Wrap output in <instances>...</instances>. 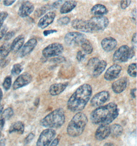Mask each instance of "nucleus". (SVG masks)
Returning a JSON list of instances; mask_svg holds the SVG:
<instances>
[{"instance_id": "1", "label": "nucleus", "mask_w": 137, "mask_h": 146, "mask_svg": "<svg viewBox=\"0 0 137 146\" xmlns=\"http://www.w3.org/2000/svg\"><path fill=\"white\" fill-rule=\"evenodd\" d=\"M92 88L88 84H84L76 89L67 101V107L73 112L81 111L90 100Z\"/></svg>"}, {"instance_id": "2", "label": "nucleus", "mask_w": 137, "mask_h": 146, "mask_svg": "<svg viewBox=\"0 0 137 146\" xmlns=\"http://www.w3.org/2000/svg\"><path fill=\"white\" fill-rule=\"evenodd\" d=\"M119 113L117 104L112 102L94 110L90 114V119L96 125H108L117 118Z\"/></svg>"}, {"instance_id": "3", "label": "nucleus", "mask_w": 137, "mask_h": 146, "mask_svg": "<svg viewBox=\"0 0 137 146\" xmlns=\"http://www.w3.org/2000/svg\"><path fill=\"white\" fill-rule=\"evenodd\" d=\"M88 118L86 115L82 112H78L76 114L67 127V133L71 137H77L81 134L87 123Z\"/></svg>"}, {"instance_id": "4", "label": "nucleus", "mask_w": 137, "mask_h": 146, "mask_svg": "<svg viewBox=\"0 0 137 146\" xmlns=\"http://www.w3.org/2000/svg\"><path fill=\"white\" fill-rule=\"evenodd\" d=\"M65 121V112L62 108L57 109L51 112L41 121V126L48 128H58Z\"/></svg>"}, {"instance_id": "5", "label": "nucleus", "mask_w": 137, "mask_h": 146, "mask_svg": "<svg viewBox=\"0 0 137 146\" xmlns=\"http://www.w3.org/2000/svg\"><path fill=\"white\" fill-rule=\"evenodd\" d=\"M135 54L134 48L127 45H123L114 52L112 60L116 63H124L132 58Z\"/></svg>"}, {"instance_id": "6", "label": "nucleus", "mask_w": 137, "mask_h": 146, "mask_svg": "<svg viewBox=\"0 0 137 146\" xmlns=\"http://www.w3.org/2000/svg\"><path fill=\"white\" fill-rule=\"evenodd\" d=\"M86 39V35L79 32L67 33L64 38L65 44L70 47L80 46L82 42Z\"/></svg>"}, {"instance_id": "7", "label": "nucleus", "mask_w": 137, "mask_h": 146, "mask_svg": "<svg viewBox=\"0 0 137 146\" xmlns=\"http://www.w3.org/2000/svg\"><path fill=\"white\" fill-rule=\"evenodd\" d=\"M88 21L93 31L104 30L109 24L108 18L105 16H94Z\"/></svg>"}, {"instance_id": "8", "label": "nucleus", "mask_w": 137, "mask_h": 146, "mask_svg": "<svg viewBox=\"0 0 137 146\" xmlns=\"http://www.w3.org/2000/svg\"><path fill=\"white\" fill-rule=\"evenodd\" d=\"M64 51L63 46L59 43H52L42 50V55L45 58H49L60 56Z\"/></svg>"}, {"instance_id": "9", "label": "nucleus", "mask_w": 137, "mask_h": 146, "mask_svg": "<svg viewBox=\"0 0 137 146\" xmlns=\"http://www.w3.org/2000/svg\"><path fill=\"white\" fill-rule=\"evenodd\" d=\"M56 132L53 129L48 128L41 132L37 143V146H48L56 136Z\"/></svg>"}, {"instance_id": "10", "label": "nucleus", "mask_w": 137, "mask_h": 146, "mask_svg": "<svg viewBox=\"0 0 137 146\" xmlns=\"http://www.w3.org/2000/svg\"><path fill=\"white\" fill-rule=\"evenodd\" d=\"M110 94L107 91H102L96 94L92 98L90 104L93 107H100L109 100Z\"/></svg>"}, {"instance_id": "11", "label": "nucleus", "mask_w": 137, "mask_h": 146, "mask_svg": "<svg viewBox=\"0 0 137 146\" xmlns=\"http://www.w3.org/2000/svg\"><path fill=\"white\" fill-rule=\"evenodd\" d=\"M33 77L31 74L27 72L22 73L18 76L13 84V90H16L27 86L29 84L31 83Z\"/></svg>"}, {"instance_id": "12", "label": "nucleus", "mask_w": 137, "mask_h": 146, "mask_svg": "<svg viewBox=\"0 0 137 146\" xmlns=\"http://www.w3.org/2000/svg\"><path fill=\"white\" fill-rule=\"evenodd\" d=\"M71 26L74 29L79 31L87 33L93 32L88 20L76 19L71 22Z\"/></svg>"}, {"instance_id": "13", "label": "nucleus", "mask_w": 137, "mask_h": 146, "mask_svg": "<svg viewBox=\"0 0 137 146\" xmlns=\"http://www.w3.org/2000/svg\"><path fill=\"white\" fill-rule=\"evenodd\" d=\"M122 71V67L118 64H114L107 69L104 74V78L107 81H114L118 77Z\"/></svg>"}, {"instance_id": "14", "label": "nucleus", "mask_w": 137, "mask_h": 146, "mask_svg": "<svg viewBox=\"0 0 137 146\" xmlns=\"http://www.w3.org/2000/svg\"><path fill=\"white\" fill-rule=\"evenodd\" d=\"M35 9V6L33 3L26 1L23 2L18 10V15L21 18H24L28 17L33 13Z\"/></svg>"}, {"instance_id": "15", "label": "nucleus", "mask_w": 137, "mask_h": 146, "mask_svg": "<svg viewBox=\"0 0 137 146\" xmlns=\"http://www.w3.org/2000/svg\"><path fill=\"white\" fill-rule=\"evenodd\" d=\"M56 18V13L53 11H50L46 13L43 17L40 19L38 26L39 28L44 29L53 23Z\"/></svg>"}, {"instance_id": "16", "label": "nucleus", "mask_w": 137, "mask_h": 146, "mask_svg": "<svg viewBox=\"0 0 137 146\" xmlns=\"http://www.w3.org/2000/svg\"><path fill=\"white\" fill-rule=\"evenodd\" d=\"M37 43L38 42L36 38H31L28 40L23 46L21 50L20 53L21 58H23L31 53L36 47Z\"/></svg>"}, {"instance_id": "17", "label": "nucleus", "mask_w": 137, "mask_h": 146, "mask_svg": "<svg viewBox=\"0 0 137 146\" xmlns=\"http://www.w3.org/2000/svg\"><path fill=\"white\" fill-rule=\"evenodd\" d=\"M110 134V129L108 125H100L95 133V138L98 141H103Z\"/></svg>"}, {"instance_id": "18", "label": "nucleus", "mask_w": 137, "mask_h": 146, "mask_svg": "<svg viewBox=\"0 0 137 146\" xmlns=\"http://www.w3.org/2000/svg\"><path fill=\"white\" fill-rule=\"evenodd\" d=\"M127 85V79L122 78L114 82L112 84V90L116 94L122 93L126 89Z\"/></svg>"}, {"instance_id": "19", "label": "nucleus", "mask_w": 137, "mask_h": 146, "mask_svg": "<svg viewBox=\"0 0 137 146\" xmlns=\"http://www.w3.org/2000/svg\"><path fill=\"white\" fill-rule=\"evenodd\" d=\"M117 40L112 37L104 38L101 41L102 48L107 52L113 50L117 45Z\"/></svg>"}, {"instance_id": "20", "label": "nucleus", "mask_w": 137, "mask_h": 146, "mask_svg": "<svg viewBox=\"0 0 137 146\" xmlns=\"http://www.w3.org/2000/svg\"><path fill=\"white\" fill-rule=\"evenodd\" d=\"M68 85V83L67 82L53 84L49 88V93L51 96H58L63 92Z\"/></svg>"}, {"instance_id": "21", "label": "nucleus", "mask_w": 137, "mask_h": 146, "mask_svg": "<svg viewBox=\"0 0 137 146\" xmlns=\"http://www.w3.org/2000/svg\"><path fill=\"white\" fill-rule=\"evenodd\" d=\"M25 42V38L23 35H19L13 41L11 45V51L15 53L20 50Z\"/></svg>"}, {"instance_id": "22", "label": "nucleus", "mask_w": 137, "mask_h": 146, "mask_svg": "<svg viewBox=\"0 0 137 146\" xmlns=\"http://www.w3.org/2000/svg\"><path fill=\"white\" fill-rule=\"evenodd\" d=\"M77 2L75 1H66L61 5L60 12L61 14H66L71 12L76 7Z\"/></svg>"}, {"instance_id": "23", "label": "nucleus", "mask_w": 137, "mask_h": 146, "mask_svg": "<svg viewBox=\"0 0 137 146\" xmlns=\"http://www.w3.org/2000/svg\"><path fill=\"white\" fill-rule=\"evenodd\" d=\"M91 13L94 16H104L108 13L107 8L102 4H98L94 5L90 10Z\"/></svg>"}, {"instance_id": "24", "label": "nucleus", "mask_w": 137, "mask_h": 146, "mask_svg": "<svg viewBox=\"0 0 137 146\" xmlns=\"http://www.w3.org/2000/svg\"><path fill=\"white\" fill-rule=\"evenodd\" d=\"M107 63L105 60H100L92 69V76L97 78L101 74L106 67Z\"/></svg>"}, {"instance_id": "25", "label": "nucleus", "mask_w": 137, "mask_h": 146, "mask_svg": "<svg viewBox=\"0 0 137 146\" xmlns=\"http://www.w3.org/2000/svg\"><path fill=\"white\" fill-rule=\"evenodd\" d=\"M24 128H25V127H24V123L22 121H18L11 125L9 130V132L10 133L16 132V133L22 134L24 133Z\"/></svg>"}, {"instance_id": "26", "label": "nucleus", "mask_w": 137, "mask_h": 146, "mask_svg": "<svg viewBox=\"0 0 137 146\" xmlns=\"http://www.w3.org/2000/svg\"><path fill=\"white\" fill-rule=\"evenodd\" d=\"M11 51L10 43H6L0 47V61L6 58Z\"/></svg>"}, {"instance_id": "27", "label": "nucleus", "mask_w": 137, "mask_h": 146, "mask_svg": "<svg viewBox=\"0 0 137 146\" xmlns=\"http://www.w3.org/2000/svg\"><path fill=\"white\" fill-rule=\"evenodd\" d=\"M110 134L112 136L114 137L119 136L122 134L123 131V129L122 126L119 124H114L110 127Z\"/></svg>"}, {"instance_id": "28", "label": "nucleus", "mask_w": 137, "mask_h": 146, "mask_svg": "<svg viewBox=\"0 0 137 146\" xmlns=\"http://www.w3.org/2000/svg\"><path fill=\"white\" fill-rule=\"evenodd\" d=\"M82 48L84 51V53L87 54H91L93 51V47L91 43L88 40L86 39L81 44Z\"/></svg>"}, {"instance_id": "29", "label": "nucleus", "mask_w": 137, "mask_h": 146, "mask_svg": "<svg viewBox=\"0 0 137 146\" xmlns=\"http://www.w3.org/2000/svg\"><path fill=\"white\" fill-rule=\"evenodd\" d=\"M53 8L52 5H44L43 6H42L41 7L38 8L35 12V15L39 18L42 15H43L48 10H51V9Z\"/></svg>"}, {"instance_id": "30", "label": "nucleus", "mask_w": 137, "mask_h": 146, "mask_svg": "<svg viewBox=\"0 0 137 146\" xmlns=\"http://www.w3.org/2000/svg\"><path fill=\"white\" fill-rule=\"evenodd\" d=\"M127 73L132 78H136L137 76L136 63H132L128 66L127 69Z\"/></svg>"}, {"instance_id": "31", "label": "nucleus", "mask_w": 137, "mask_h": 146, "mask_svg": "<svg viewBox=\"0 0 137 146\" xmlns=\"http://www.w3.org/2000/svg\"><path fill=\"white\" fill-rule=\"evenodd\" d=\"M13 109L10 107L6 109L1 113V116L5 119V121L10 119L13 116Z\"/></svg>"}, {"instance_id": "32", "label": "nucleus", "mask_w": 137, "mask_h": 146, "mask_svg": "<svg viewBox=\"0 0 137 146\" xmlns=\"http://www.w3.org/2000/svg\"><path fill=\"white\" fill-rule=\"evenodd\" d=\"M23 69V67L20 64H15L13 66L11 72L13 76H18L22 71Z\"/></svg>"}, {"instance_id": "33", "label": "nucleus", "mask_w": 137, "mask_h": 146, "mask_svg": "<svg viewBox=\"0 0 137 146\" xmlns=\"http://www.w3.org/2000/svg\"><path fill=\"white\" fill-rule=\"evenodd\" d=\"M12 83V79L10 76H7L5 78L3 83V87L4 88L5 90L7 91L9 90Z\"/></svg>"}, {"instance_id": "34", "label": "nucleus", "mask_w": 137, "mask_h": 146, "mask_svg": "<svg viewBox=\"0 0 137 146\" xmlns=\"http://www.w3.org/2000/svg\"><path fill=\"white\" fill-rule=\"evenodd\" d=\"M70 22V19L68 17H63L57 20V23L59 25L64 26L67 25Z\"/></svg>"}, {"instance_id": "35", "label": "nucleus", "mask_w": 137, "mask_h": 146, "mask_svg": "<svg viewBox=\"0 0 137 146\" xmlns=\"http://www.w3.org/2000/svg\"><path fill=\"white\" fill-rule=\"evenodd\" d=\"M99 60H100L97 58H92L89 59V60L88 61V63H87L88 67L93 69L94 67L96 66L97 63L99 62Z\"/></svg>"}, {"instance_id": "36", "label": "nucleus", "mask_w": 137, "mask_h": 146, "mask_svg": "<svg viewBox=\"0 0 137 146\" xmlns=\"http://www.w3.org/2000/svg\"><path fill=\"white\" fill-rule=\"evenodd\" d=\"M8 27L6 25H3L0 26V40H2L3 37H4L5 34L7 31Z\"/></svg>"}, {"instance_id": "37", "label": "nucleus", "mask_w": 137, "mask_h": 146, "mask_svg": "<svg viewBox=\"0 0 137 146\" xmlns=\"http://www.w3.org/2000/svg\"><path fill=\"white\" fill-rule=\"evenodd\" d=\"M65 60L66 59L64 57L62 56H59L58 57L52 58L51 60V62L53 63H61L65 62Z\"/></svg>"}, {"instance_id": "38", "label": "nucleus", "mask_w": 137, "mask_h": 146, "mask_svg": "<svg viewBox=\"0 0 137 146\" xmlns=\"http://www.w3.org/2000/svg\"><path fill=\"white\" fill-rule=\"evenodd\" d=\"M86 54L83 53L82 51H79L76 54V59L79 62H82L85 58Z\"/></svg>"}, {"instance_id": "39", "label": "nucleus", "mask_w": 137, "mask_h": 146, "mask_svg": "<svg viewBox=\"0 0 137 146\" xmlns=\"http://www.w3.org/2000/svg\"><path fill=\"white\" fill-rule=\"evenodd\" d=\"M8 15V13L6 11H2L0 13V26L2 25L3 23L7 17Z\"/></svg>"}, {"instance_id": "40", "label": "nucleus", "mask_w": 137, "mask_h": 146, "mask_svg": "<svg viewBox=\"0 0 137 146\" xmlns=\"http://www.w3.org/2000/svg\"><path fill=\"white\" fill-rule=\"evenodd\" d=\"M132 2L131 1H122L120 2V6L122 9H125L130 6Z\"/></svg>"}, {"instance_id": "41", "label": "nucleus", "mask_w": 137, "mask_h": 146, "mask_svg": "<svg viewBox=\"0 0 137 146\" xmlns=\"http://www.w3.org/2000/svg\"><path fill=\"white\" fill-rule=\"evenodd\" d=\"M15 35V33L13 31H11L8 33H7L5 34L4 36V40H10V39H11V38Z\"/></svg>"}, {"instance_id": "42", "label": "nucleus", "mask_w": 137, "mask_h": 146, "mask_svg": "<svg viewBox=\"0 0 137 146\" xmlns=\"http://www.w3.org/2000/svg\"><path fill=\"white\" fill-rule=\"evenodd\" d=\"M10 59H8V58H5L3 60L0 61V67L1 68H5V67H6L8 65H9V64L10 63Z\"/></svg>"}, {"instance_id": "43", "label": "nucleus", "mask_w": 137, "mask_h": 146, "mask_svg": "<svg viewBox=\"0 0 137 146\" xmlns=\"http://www.w3.org/2000/svg\"><path fill=\"white\" fill-rule=\"evenodd\" d=\"M35 137V134L33 133H31L28 135L27 137L26 138L25 140V142L26 144H28L29 143H30Z\"/></svg>"}, {"instance_id": "44", "label": "nucleus", "mask_w": 137, "mask_h": 146, "mask_svg": "<svg viewBox=\"0 0 137 146\" xmlns=\"http://www.w3.org/2000/svg\"><path fill=\"white\" fill-rule=\"evenodd\" d=\"M57 33V30L55 29H51V30H45L43 32V35L44 36H48L51 34H53L54 33Z\"/></svg>"}, {"instance_id": "45", "label": "nucleus", "mask_w": 137, "mask_h": 146, "mask_svg": "<svg viewBox=\"0 0 137 146\" xmlns=\"http://www.w3.org/2000/svg\"><path fill=\"white\" fill-rule=\"evenodd\" d=\"M132 43L133 45V47L134 48H136V45H137V33H135L132 37Z\"/></svg>"}, {"instance_id": "46", "label": "nucleus", "mask_w": 137, "mask_h": 146, "mask_svg": "<svg viewBox=\"0 0 137 146\" xmlns=\"http://www.w3.org/2000/svg\"><path fill=\"white\" fill-rule=\"evenodd\" d=\"M62 2H63V1H57L53 3V4L52 5L53 8H58L59 7L61 6V5L62 4Z\"/></svg>"}, {"instance_id": "47", "label": "nucleus", "mask_w": 137, "mask_h": 146, "mask_svg": "<svg viewBox=\"0 0 137 146\" xmlns=\"http://www.w3.org/2000/svg\"><path fill=\"white\" fill-rule=\"evenodd\" d=\"M5 120L1 116V114H0V131L2 130L4 125H5Z\"/></svg>"}, {"instance_id": "48", "label": "nucleus", "mask_w": 137, "mask_h": 146, "mask_svg": "<svg viewBox=\"0 0 137 146\" xmlns=\"http://www.w3.org/2000/svg\"><path fill=\"white\" fill-rule=\"evenodd\" d=\"M15 2V0L13 1H3V4L6 6H9L11 5H13L14 3Z\"/></svg>"}, {"instance_id": "49", "label": "nucleus", "mask_w": 137, "mask_h": 146, "mask_svg": "<svg viewBox=\"0 0 137 146\" xmlns=\"http://www.w3.org/2000/svg\"><path fill=\"white\" fill-rule=\"evenodd\" d=\"M59 142V139L58 138L53 139V141H52V143H51V145L49 146H57L58 145Z\"/></svg>"}, {"instance_id": "50", "label": "nucleus", "mask_w": 137, "mask_h": 146, "mask_svg": "<svg viewBox=\"0 0 137 146\" xmlns=\"http://www.w3.org/2000/svg\"><path fill=\"white\" fill-rule=\"evenodd\" d=\"M136 91H137L136 88H135L132 89L130 91V94L134 98H136Z\"/></svg>"}, {"instance_id": "51", "label": "nucleus", "mask_w": 137, "mask_h": 146, "mask_svg": "<svg viewBox=\"0 0 137 146\" xmlns=\"http://www.w3.org/2000/svg\"><path fill=\"white\" fill-rule=\"evenodd\" d=\"M132 20H135V22L136 23V8H135L132 11Z\"/></svg>"}, {"instance_id": "52", "label": "nucleus", "mask_w": 137, "mask_h": 146, "mask_svg": "<svg viewBox=\"0 0 137 146\" xmlns=\"http://www.w3.org/2000/svg\"><path fill=\"white\" fill-rule=\"evenodd\" d=\"M3 96V94L2 90V89L0 88V102H1V101L2 100V99Z\"/></svg>"}, {"instance_id": "53", "label": "nucleus", "mask_w": 137, "mask_h": 146, "mask_svg": "<svg viewBox=\"0 0 137 146\" xmlns=\"http://www.w3.org/2000/svg\"><path fill=\"white\" fill-rule=\"evenodd\" d=\"M104 146H114V145L111 143H107L105 144Z\"/></svg>"}, {"instance_id": "54", "label": "nucleus", "mask_w": 137, "mask_h": 146, "mask_svg": "<svg viewBox=\"0 0 137 146\" xmlns=\"http://www.w3.org/2000/svg\"><path fill=\"white\" fill-rule=\"evenodd\" d=\"M3 108H4L3 105H1V104H0V114L2 113V112L3 110Z\"/></svg>"}, {"instance_id": "55", "label": "nucleus", "mask_w": 137, "mask_h": 146, "mask_svg": "<svg viewBox=\"0 0 137 146\" xmlns=\"http://www.w3.org/2000/svg\"><path fill=\"white\" fill-rule=\"evenodd\" d=\"M1 132L0 131V137H1Z\"/></svg>"}, {"instance_id": "56", "label": "nucleus", "mask_w": 137, "mask_h": 146, "mask_svg": "<svg viewBox=\"0 0 137 146\" xmlns=\"http://www.w3.org/2000/svg\"><path fill=\"white\" fill-rule=\"evenodd\" d=\"M90 146V145H86V146Z\"/></svg>"}]
</instances>
